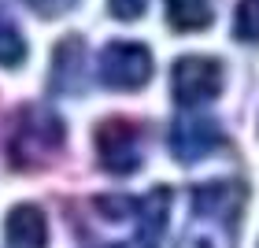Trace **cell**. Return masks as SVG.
Segmentation results:
<instances>
[{"mask_svg": "<svg viewBox=\"0 0 259 248\" xmlns=\"http://www.w3.org/2000/svg\"><path fill=\"white\" fill-rule=\"evenodd\" d=\"M241 182H204L193 189V219L185 226L178 248H233L237 219L244 208Z\"/></svg>", "mask_w": 259, "mask_h": 248, "instance_id": "obj_1", "label": "cell"}, {"mask_svg": "<svg viewBox=\"0 0 259 248\" xmlns=\"http://www.w3.org/2000/svg\"><path fill=\"white\" fill-rule=\"evenodd\" d=\"M63 141H67V130L60 115L45 104H26V108L15 111L8 141H4L8 163L15 171H37L63 148Z\"/></svg>", "mask_w": 259, "mask_h": 248, "instance_id": "obj_2", "label": "cell"}, {"mask_svg": "<svg viewBox=\"0 0 259 248\" xmlns=\"http://www.w3.org/2000/svg\"><path fill=\"white\" fill-rule=\"evenodd\" d=\"M170 93L182 108L215 100L222 93V63L211 56H182L170 70Z\"/></svg>", "mask_w": 259, "mask_h": 248, "instance_id": "obj_3", "label": "cell"}, {"mask_svg": "<svg viewBox=\"0 0 259 248\" xmlns=\"http://www.w3.org/2000/svg\"><path fill=\"white\" fill-rule=\"evenodd\" d=\"M100 81L108 89H145L152 78V52L137 41H111L100 52Z\"/></svg>", "mask_w": 259, "mask_h": 248, "instance_id": "obj_4", "label": "cell"}, {"mask_svg": "<svg viewBox=\"0 0 259 248\" xmlns=\"http://www.w3.org/2000/svg\"><path fill=\"white\" fill-rule=\"evenodd\" d=\"M93 141H97V156L104 171L134 174L141 167V130L130 119H104Z\"/></svg>", "mask_w": 259, "mask_h": 248, "instance_id": "obj_5", "label": "cell"}, {"mask_svg": "<svg viewBox=\"0 0 259 248\" xmlns=\"http://www.w3.org/2000/svg\"><path fill=\"white\" fill-rule=\"evenodd\" d=\"M222 145V130L215 119H200V115H182L170 126V152L178 163H196L211 156Z\"/></svg>", "mask_w": 259, "mask_h": 248, "instance_id": "obj_6", "label": "cell"}, {"mask_svg": "<svg viewBox=\"0 0 259 248\" xmlns=\"http://www.w3.org/2000/svg\"><path fill=\"white\" fill-rule=\"evenodd\" d=\"M4 237L11 248H45L49 244V219L37 204H15L4 219Z\"/></svg>", "mask_w": 259, "mask_h": 248, "instance_id": "obj_7", "label": "cell"}, {"mask_svg": "<svg viewBox=\"0 0 259 248\" xmlns=\"http://www.w3.org/2000/svg\"><path fill=\"white\" fill-rule=\"evenodd\" d=\"M81 63H85V45L78 37H63L52 56V89L56 93L81 89Z\"/></svg>", "mask_w": 259, "mask_h": 248, "instance_id": "obj_8", "label": "cell"}, {"mask_svg": "<svg viewBox=\"0 0 259 248\" xmlns=\"http://www.w3.org/2000/svg\"><path fill=\"white\" fill-rule=\"evenodd\" d=\"M163 8H167V22L178 33H200L215 19L207 0H163Z\"/></svg>", "mask_w": 259, "mask_h": 248, "instance_id": "obj_9", "label": "cell"}, {"mask_svg": "<svg viewBox=\"0 0 259 248\" xmlns=\"http://www.w3.org/2000/svg\"><path fill=\"white\" fill-rule=\"evenodd\" d=\"M26 60V41H22V33L15 22H8L0 15V63L4 67H19Z\"/></svg>", "mask_w": 259, "mask_h": 248, "instance_id": "obj_10", "label": "cell"}, {"mask_svg": "<svg viewBox=\"0 0 259 248\" xmlns=\"http://www.w3.org/2000/svg\"><path fill=\"white\" fill-rule=\"evenodd\" d=\"M233 33H237V41H255L259 45V0H237Z\"/></svg>", "mask_w": 259, "mask_h": 248, "instance_id": "obj_11", "label": "cell"}, {"mask_svg": "<svg viewBox=\"0 0 259 248\" xmlns=\"http://www.w3.org/2000/svg\"><path fill=\"white\" fill-rule=\"evenodd\" d=\"M97 208H100L111 222H119V219H134V211H137V204H134V200H126V196H100V200H97Z\"/></svg>", "mask_w": 259, "mask_h": 248, "instance_id": "obj_12", "label": "cell"}, {"mask_svg": "<svg viewBox=\"0 0 259 248\" xmlns=\"http://www.w3.org/2000/svg\"><path fill=\"white\" fill-rule=\"evenodd\" d=\"M108 8H111V15L119 22H134V19L145 15L148 0H108Z\"/></svg>", "mask_w": 259, "mask_h": 248, "instance_id": "obj_13", "label": "cell"}, {"mask_svg": "<svg viewBox=\"0 0 259 248\" xmlns=\"http://www.w3.org/2000/svg\"><path fill=\"white\" fill-rule=\"evenodd\" d=\"M26 4L37 11V15H45V19H56V15H67L78 0H26Z\"/></svg>", "mask_w": 259, "mask_h": 248, "instance_id": "obj_14", "label": "cell"}]
</instances>
